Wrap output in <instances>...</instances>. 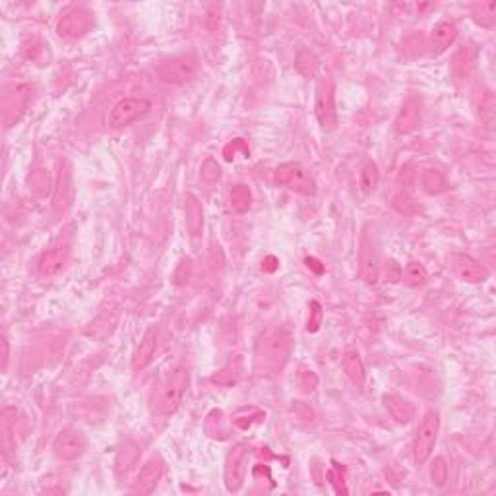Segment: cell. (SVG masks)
<instances>
[{"label":"cell","mask_w":496,"mask_h":496,"mask_svg":"<svg viewBox=\"0 0 496 496\" xmlns=\"http://www.w3.org/2000/svg\"><path fill=\"white\" fill-rule=\"evenodd\" d=\"M458 37V28L454 22L450 19H442L438 22L431 35V53L432 55H442L450 45H454V41Z\"/></svg>","instance_id":"obj_18"},{"label":"cell","mask_w":496,"mask_h":496,"mask_svg":"<svg viewBox=\"0 0 496 496\" xmlns=\"http://www.w3.org/2000/svg\"><path fill=\"white\" fill-rule=\"evenodd\" d=\"M200 70V62L196 56L192 55H178L161 62L157 68V78L163 84L180 85L190 82Z\"/></svg>","instance_id":"obj_2"},{"label":"cell","mask_w":496,"mask_h":496,"mask_svg":"<svg viewBox=\"0 0 496 496\" xmlns=\"http://www.w3.org/2000/svg\"><path fill=\"white\" fill-rule=\"evenodd\" d=\"M305 264H307V268H309V270H312L314 273H318V275L324 272V266H322V264H320L316 258H307V260H305Z\"/></svg>","instance_id":"obj_41"},{"label":"cell","mask_w":496,"mask_h":496,"mask_svg":"<svg viewBox=\"0 0 496 496\" xmlns=\"http://www.w3.org/2000/svg\"><path fill=\"white\" fill-rule=\"evenodd\" d=\"M402 280L405 281L407 287H421L429 280V273L425 270V266L419 262H409L405 266V272H403Z\"/></svg>","instance_id":"obj_26"},{"label":"cell","mask_w":496,"mask_h":496,"mask_svg":"<svg viewBox=\"0 0 496 496\" xmlns=\"http://www.w3.org/2000/svg\"><path fill=\"white\" fill-rule=\"evenodd\" d=\"M438 431H441V415L438 411H429L419 425V431L413 441V458L419 465L427 463V459L431 458L432 450L436 446Z\"/></svg>","instance_id":"obj_3"},{"label":"cell","mask_w":496,"mask_h":496,"mask_svg":"<svg viewBox=\"0 0 496 496\" xmlns=\"http://www.w3.org/2000/svg\"><path fill=\"white\" fill-rule=\"evenodd\" d=\"M66 266V250L65 248H51L47 253L41 254L37 262V270L41 275H56L58 272H62V268Z\"/></svg>","instance_id":"obj_20"},{"label":"cell","mask_w":496,"mask_h":496,"mask_svg":"<svg viewBox=\"0 0 496 496\" xmlns=\"http://www.w3.org/2000/svg\"><path fill=\"white\" fill-rule=\"evenodd\" d=\"M415 178H417V173L413 171L411 165H405V167L400 171V175H397V185H400L403 190H407L409 187H413Z\"/></svg>","instance_id":"obj_38"},{"label":"cell","mask_w":496,"mask_h":496,"mask_svg":"<svg viewBox=\"0 0 496 496\" xmlns=\"http://www.w3.org/2000/svg\"><path fill=\"white\" fill-rule=\"evenodd\" d=\"M56 458L65 459V461H74L82 458L84 452L87 450V438L84 432L76 431V429H66L58 432V436L53 442Z\"/></svg>","instance_id":"obj_11"},{"label":"cell","mask_w":496,"mask_h":496,"mask_svg":"<svg viewBox=\"0 0 496 496\" xmlns=\"http://www.w3.org/2000/svg\"><path fill=\"white\" fill-rule=\"evenodd\" d=\"M403 275V270L400 268V264L397 262H390L388 266H386V277H388V281H392V283H397V281L402 280Z\"/></svg>","instance_id":"obj_39"},{"label":"cell","mask_w":496,"mask_h":496,"mask_svg":"<svg viewBox=\"0 0 496 496\" xmlns=\"http://www.w3.org/2000/svg\"><path fill=\"white\" fill-rule=\"evenodd\" d=\"M246 461H248V448L246 446H237L227 458L225 465V485L231 493H237L243 487L244 477H246Z\"/></svg>","instance_id":"obj_12"},{"label":"cell","mask_w":496,"mask_h":496,"mask_svg":"<svg viewBox=\"0 0 496 496\" xmlns=\"http://www.w3.org/2000/svg\"><path fill=\"white\" fill-rule=\"evenodd\" d=\"M495 14H496V0H490V2H481V6H477L475 10V19L483 28H490L495 24Z\"/></svg>","instance_id":"obj_29"},{"label":"cell","mask_w":496,"mask_h":496,"mask_svg":"<svg viewBox=\"0 0 496 496\" xmlns=\"http://www.w3.org/2000/svg\"><path fill=\"white\" fill-rule=\"evenodd\" d=\"M328 479L330 483L334 485V488H336L337 495H347V487L345 483H343V475H341V469L337 468V463H334V468L328 471Z\"/></svg>","instance_id":"obj_35"},{"label":"cell","mask_w":496,"mask_h":496,"mask_svg":"<svg viewBox=\"0 0 496 496\" xmlns=\"http://www.w3.org/2000/svg\"><path fill=\"white\" fill-rule=\"evenodd\" d=\"M280 268V260L275 256H266L262 260V270L266 273H273Z\"/></svg>","instance_id":"obj_40"},{"label":"cell","mask_w":496,"mask_h":496,"mask_svg":"<svg viewBox=\"0 0 496 496\" xmlns=\"http://www.w3.org/2000/svg\"><path fill=\"white\" fill-rule=\"evenodd\" d=\"M151 111V101L144 97H124L114 105L109 112V126L111 128H124L130 126L132 122L144 119Z\"/></svg>","instance_id":"obj_4"},{"label":"cell","mask_w":496,"mask_h":496,"mask_svg":"<svg viewBox=\"0 0 496 496\" xmlns=\"http://www.w3.org/2000/svg\"><path fill=\"white\" fill-rule=\"evenodd\" d=\"M188 370L185 366L177 368L173 376L167 380V384L163 386L160 395V409L163 415H173L180 407V403L185 400L188 390Z\"/></svg>","instance_id":"obj_7"},{"label":"cell","mask_w":496,"mask_h":496,"mask_svg":"<svg viewBox=\"0 0 496 496\" xmlns=\"http://www.w3.org/2000/svg\"><path fill=\"white\" fill-rule=\"evenodd\" d=\"M471 66H473V58L469 49H461L458 55L454 56V62H452V72L456 76L458 82H465L471 74Z\"/></svg>","instance_id":"obj_25"},{"label":"cell","mask_w":496,"mask_h":496,"mask_svg":"<svg viewBox=\"0 0 496 496\" xmlns=\"http://www.w3.org/2000/svg\"><path fill=\"white\" fill-rule=\"evenodd\" d=\"M31 87L28 84H14L4 92L2 97V112L6 126H12L19 121V117L26 112L29 101H31Z\"/></svg>","instance_id":"obj_9"},{"label":"cell","mask_w":496,"mask_h":496,"mask_svg":"<svg viewBox=\"0 0 496 496\" xmlns=\"http://www.w3.org/2000/svg\"><path fill=\"white\" fill-rule=\"evenodd\" d=\"M239 380V366H225L223 370H219L214 378H212V382H216V384H221V386H231L234 384Z\"/></svg>","instance_id":"obj_33"},{"label":"cell","mask_w":496,"mask_h":496,"mask_svg":"<svg viewBox=\"0 0 496 496\" xmlns=\"http://www.w3.org/2000/svg\"><path fill=\"white\" fill-rule=\"evenodd\" d=\"M161 475H163V463L161 459H150L144 468L140 469L138 477L134 481V487H132V493L134 495H151L157 483L161 481Z\"/></svg>","instance_id":"obj_16"},{"label":"cell","mask_w":496,"mask_h":496,"mask_svg":"<svg viewBox=\"0 0 496 496\" xmlns=\"http://www.w3.org/2000/svg\"><path fill=\"white\" fill-rule=\"evenodd\" d=\"M74 200V180H72V169L70 165L62 161L58 173H56V185H55V196H53V206L56 212H66L68 207L72 206Z\"/></svg>","instance_id":"obj_14"},{"label":"cell","mask_w":496,"mask_h":496,"mask_svg":"<svg viewBox=\"0 0 496 496\" xmlns=\"http://www.w3.org/2000/svg\"><path fill=\"white\" fill-rule=\"evenodd\" d=\"M382 402H384V407L388 409V413H390V417H392L397 425H407V422H411V419L415 417L413 405L407 402V400H403L402 395L386 393L384 397H382Z\"/></svg>","instance_id":"obj_19"},{"label":"cell","mask_w":496,"mask_h":496,"mask_svg":"<svg viewBox=\"0 0 496 496\" xmlns=\"http://www.w3.org/2000/svg\"><path fill=\"white\" fill-rule=\"evenodd\" d=\"M157 345H160V330H157V326H151L144 334L140 345H138L136 353H134V361H132L134 370H144L146 366L150 365L151 361H153V357H155Z\"/></svg>","instance_id":"obj_17"},{"label":"cell","mask_w":496,"mask_h":496,"mask_svg":"<svg viewBox=\"0 0 496 496\" xmlns=\"http://www.w3.org/2000/svg\"><path fill=\"white\" fill-rule=\"evenodd\" d=\"M322 326V307L318 300H312L309 305V322H307V332L316 334Z\"/></svg>","instance_id":"obj_32"},{"label":"cell","mask_w":496,"mask_h":496,"mask_svg":"<svg viewBox=\"0 0 496 496\" xmlns=\"http://www.w3.org/2000/svg\"><path fill=\"white\" fill-rule=\"evenodd\" d=\"M291 355V336L287 330L275 328L266 332L256 347V363L264 370H281Z\"/></svg>","instance_id":"obj_1"},{"label":"cell","mask_w":496,"mask_h":496,"mask_svg":"<svg viewBox=\"0 0 496 496\" xmlns=\"http://www.w3.org/2000/svg\"><path fill=\"white\" fill-rule=\"evenodd\" d=\"M393 206L397 207L402 214H411L413 209H415V202H413V198L403 190V192H400V194H395V198H393Z\"/></svg>","instance_id":"obj_36"},{"label":"cell","mask_w":496,"mask_h":496,"mask_svg":"<svg viewBox=\"0 0 496 496\" xmlns=\"http://www.w3.org/2000/svg\"><path fill=\"white\" fill-rule=\"evenodd\" d=\"M253 206V192L246 185H234L231 190V207L239 216L246 214Z\"/></svg>","instance_id":"obj_24"},{"label":"cell","mask_w":496,"mask_h":496,"mask_svg":"<svg viewBox=\"0 0 496 496\" xmlns=\"http://www.w3.org/2000/svg\"><path fill=\"white\" fill-rule=\"evenodd\" d=\"M275 185L295 190L305 196L316 194V182L299 163H283L275 169Z\"/></svg>","instance_id":"obj_5"},{"label":"cell","mask_w":496,"mask_h":496,"mask_svg":"<svg viewBox=\"0 0 496 496\" xmlns=\"http://www.w3.org/2000/svg\"><path fill=\"white\" fill-rule=\"evenodd\" d=\"M94 26V16L85 8H72L62 14L56 24V33L65 39H80Z\"/></svg>","instance_id":"obj_8"},{"label":"cell","mask_w":496,"mask_h":496,"mask_svg":"<svg viewBox=\"0 0 496 496\" xmlns=\"http://www.w3.org/2000/svg\"><path fill=\"white\" fill-rule=\"evenodd\" d=\"M299 386L302 392H312L316 386H318V378H316V375L312 373V370H300L299 375Z\"/></svg>","instance_id":"obj_37"},{"label":"cell","mask_w":496,"mask_h":496,"mask_svg":"<svg viewBox=\"0 0 496 496\" xmlns=\"http://www.w3.org/2000/svg\"><path fill=\"white\" fill-rule=\"evenodd\" d=\"M239 153H241L243 157H248V155H250L248 144H246V140H243V138H237V140L229 142L223 148L225 161H233Z\"/></svg>","instance_id":"obj_30"},{"label":"cell","mask_w":496,"mask_h":496,"mask_svg":"<svg viewBox=\"0 0 496 496\" xmlns=\"http://www.w3.org/2000/svg\"><path fill=\"white\" fill-rule=\"evenodd\" d=\"M8 368V339L2 337V370L6 373Z\"/></svg>","instance_id":"obj_42"},{"label":"cell","mask_w":496,"mask_h":496,"mask_svg":"<svg viewBox=\"0 0 496 496\" xmlns=\"http://www.w3.org/2000/svg\"><path fill=\"white\" fill-rule=\"evenodd\" d=\"M359 264H361V277L365 280L366 285H376L378 277H380V266H378L375 234L370 233V227H366L363 239H361Z\"/></svg>","instance_id":"obj_10"},{"label":"cell","mask_w":496,"mask_h":496,"mask_svg":"<svg viewBox=\"0 0 496 496\" xmlns=\"http://www.w3.org/2000/svg\"><path fill=\"white\" fill-rule=\"evenodd\" d=\"M450 266L459 280L468 281V283H483L488 277L487 268L469 254H452Z\"/></svg>","instance_id":"obj_13"},{"label":"cell","mask_w":496,"mask_h":496,"mask_svg":"<svg viewBox=\"0 0 496 496\" xmlns=\"http://www.w3.org/2000/svg\"><path fill=\"white\" fill-rule=\"evenodd\" d=\"M219 177H221V169L217 165V161L206 160L202 163V178L206 182H217Z\"/></svg>","instance_id":"obj_34"},{"label":"cell","mask_w":496,"mask_h":496,"mask_svg":"<svg viewBox=\"0 0 496 496\" xmlns=\"http://www.w3.org/2000/svg\"><path fill=\"white\" fill-rule=\"evenodd\" d=\"M295 68H297V72L300 76L312 78V76L316 74V70H318V58L310 51H300L297 58H295Z\"/></svg>","instance_id":"obj_28"},{"label":"cell","mask_w":496,"mask_h":496,"mask_svg":"<svg viewBox=\"0 0 496 496\" xmlns=\"http://www.w3.org/2000/svg\"><path fill=\"white\" fill-rule=\"evenodd\" d=\"M421 188L431 196L441 194L446 190V178L442 177V173L436 169H425L421 173Z\"/></svg>","instance_id":"obj_23"},{"label":"cell","mask_w":496,"mask_h":496,"mask_svg":"<svg viewBox=\"0 0 496 496\" xmlns=\"http://www.w3.org/2000/svg\"><path fill=\"white\" fill-rule=\"evenodd\" d=\"M316 117L324 130H334L337 126L336 85L330 76H324L316 87Z\"/></svg>","instance_id":"obj_6"},{"label":"cell","mask_w":496,"mask_h":496,"mask_svg":"<svg viewBox=\"0 0 496 496\" xmlns=\"http://www.w3.org/2000/svg\"><path fill=\"white\" fill-rule=\"evenodd\" d=\"M187 227L192 237H198L204 227V212H202L198 198L192 194L187 196Z\"/></svg>","instance_id":"obj_22"},{"label":"cell","mask_w":496,"mask_h":496,"mask_svg":"<svg viewBox=\"0 0 496 496\" xmlns=\"http://www.w3.org/2000/svg\"><path fill=\"white\" fill-rule=\"evenodd\" d=\"M343 370H345L347 378H349L353 384L359 386V388L365 386V380H366L365 365H363L361 355H359L357 351H353V349L345 351V355H343Z\"/></svg>","instance_id":"obj_21"},{"label":"cell","mask_w":496,"mask_h":496,"mask_svg":"<svg viewBox=\"0 0 496 496\" xmlns=\"http://www.w3.org/2000/svg\"><path fill=\"white\" fill-rule=\"evenodd\" d=\"M431 479L436 487H444V485H446V481H448V465H446V459H434V463H432L431 468Z\"/></svg>","instance_id":"obj_31"},{"label":"cell","mask_w":496,"mask_h":496,"mask_svg":"<svg viewBox=\"0 0 496 496\" xmlns=\"http://www.w3.org/2000/svg\"><path fill=\"white\" fill-rule=\"evenodd\" d=\"M378 180H380V171L375 161H366L365 167L361 171V190L365 194H373L378 187Z\"/></svg>","instance_id":"obj_27"},{"label":"cell","mask_w":496,"mask_h":496,"mask_svg":"<svg viewBox=\"0 0 496 496\" xmlns=\"http://www.w3.org/2000/svg\"><path fill=\"white\" fill-rule=\"evenodd\" d=\"M421 124V99L419 97H409L407 101H403L402 109L397 112L395 117V122H393V128L397 134H411L413 130H417Z\"/></svg>","instance_id":"obj_15"}]
</instances>
